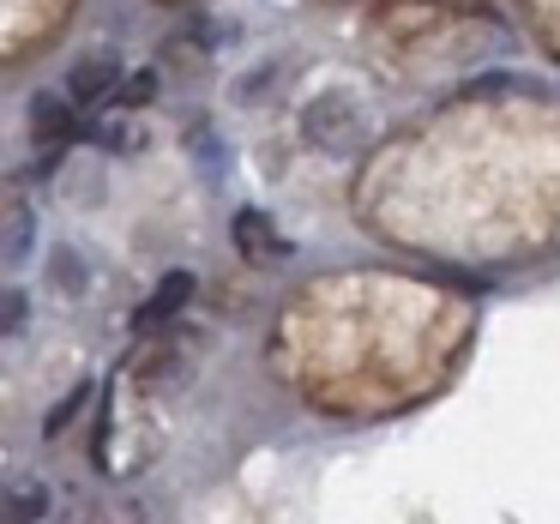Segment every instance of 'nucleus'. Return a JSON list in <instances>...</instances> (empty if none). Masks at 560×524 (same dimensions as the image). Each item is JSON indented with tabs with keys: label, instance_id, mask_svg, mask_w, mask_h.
Here are the masks:
<instances>
[{
	"label": "nucleus",
	"instance_id": "nucleus-1",
	"mask_svg": "<svg viewBox=\"0 0 560 524\" xmlns=\"http://www.w3.org/2000/svg\"><path fill=\"white\" fill-rule=\"evenodd\" d=\"M79 121H85V109L67 97V85L61 91H37V97H31V145L43 151V163H55L67 145H73Z\"/></svg>",
	"mask_w": 560,
	"mask_h": 524
},
{
	"label": "nucleus",
	"instance_id": "nucleus-2",
	"mask_svg": "<svg viewBox=\"0 0 560 524\" xmlns=\"http://www.w3.org/2000/svg\"><path fill=\"white\" fill-rule=\"evenodd\" d=\"M115 85H121V61L115 55H79V67L67 73V97L79 103V109H97V103L115 97Z\"/></svg>",
	"mask_w": 560,
	"mask_h": 524
},
{
	"label": "nucleus",
	"instance_id": "nucleus-3",
	"mask_svg": "<svg viewBox=\"0 0 560 524\" xmlns=\"http://www.w3.org/2000/svg\"><path fill=\"white\" fill-rule=\"evenodd\" d=\"M230 235H235V247H242L247 259H254V266H278L283 254H290V242H283L278 235V223L266 218V211H235V223H230Z\"/></svg>",
	"mask_w": 560,
	"mask_h": 524
},
{
	"label": "nucleus",
	"instance_id": "nucleus-4",
	"mask_svg": "<svg viewBox=\"0 0 560 524\" xmlns=\"http://www.w3.org/2000/svg\"><path fill=\"white\" fill-rule=\"evenodd\" d=\"M194 290H199V283H194V271H170V278L158 283V295H151V302L139 307V326L151 331V326H163V319H175L187 302H194Z\"/></svg>",
	"mask_w": 560,
	"mask_h": 524
},
{
	"label": "nucleus",
	"instance_id": "nucleus-5",
	"mask_svg": "<svg viewBox=\"0 0 560 524\" xmlns=\"http://www.w3.org/2000/svg\"><path fill=\"white\" fill-rule=\"evenodd\" d=\"M49 506H55V488L37 482V476H19L13 494H7V524H49Z\"/></svg>",
	"mask_w": 560,
	"mask_h": 524
},
{
	"label": "nucleus",
	"instance_id": "nucleus-6",
	"mask_svg": "<svg viewBox=\"0 0 560 524\" xmlns=\"http://www.w3.org/2000/svg\"><path fill=\"white\" fill-rule=\"evenodd\" d=\"M67 524H151V512L139 506V500H127V494H97V500H85Z\"/></svg>",
	"mask_w": 560,
	"mask_h": 524
},
{
	"label": "nucleus",
	"instance_id": "nucleus-7",
	"mask_svg": "<svg viewBox=\"0 0 560 524\" xmlns=\"http://www.w3.org/2000/svg\"><path fill=\"white\" fill-rule=\"evenodd\" d=\"M25 247H31V218L13 211V259H25Z\"/></svg>",
	"mask_w": 560,
	"mask_h": 524
},
{
	"label": "nucleus",
	"instance_id": "nucleus-8",
	"mask_svg": "<svg viewBox=\"0 0 560 524\" xmlns=\"http://www.w3.org/2000/svg\"><path fill=\"white\" fill-rule=\"evenodd\" d=\"M170 7H175V0H170Z\"/></svg>",
	"mask_w": 560,
	"mask_h": 524
}]
</instances>
